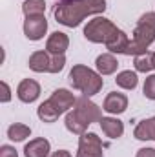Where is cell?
Masks as SVG:
<instances>
[{
	"mask_svg": "<svg viewBox=\"0 0 155 157\" xmlns=\"http://www.w3.org/2000/svg\"><path fill=\"white\" fill-rule=\"evenodd\" d=\"M106 11V0H64L55 6V20L68 28H77L91 15H100Z\"/></svg>",
	"mask_w": 155,
	"mask_h": 157,
	"instance_id": "6da1fadb",
	"label": "cell"
},
{
	"mask_svg": "<svg viewBox=\"0 0 155 157\" xmlns=\"http://www.w3.org/2000/svg\"><path fill=\"white\" fill-rule=\"evenodd\" d=\"M100 119H102L100 108L93 101H89V97L82 95L75 102V110L66 115V128L75 135H82L86 133L91 122H99Z\"/></svg>",
	"mask_w": 155,
	"mask_h": 157,
	"instance_id": "7a4b0ae2",
	"label": "cell"
},
{
	"mask_svg": "<svg viewBox=\"0 0 155 157\" xmlns=\"http://www.w3.org/2000/svg\"><path fill=\"white\" fill-rule=\"evenodd\" d=\"M70 82H71V86L75 90H78L86 97L97 95L102 90V84H104L102 75L99 71H95V70H91V68H88L84 64H77V66L71 68V71H70Z\"/></svg>",
	"mask_w": 155,
	"mask_h": 157,
	"instance_id": "3957f363",
	"label": "cell"
},
{
	"mask_svg": "<svg viewBox=\"0 0 155 157\" xmlns=\"http://www.w3.org/2000/svg\"><path fill=\"white\" fill-rule=\"evenodd\" d=\"M117 31H119V28L112 20H108L104 17H95L93 20H89L86 24L84 37H86V40H89L93 44H108Z\"/></svg>",
	"mask_w": 155,
	"mask_h": 157,
	"instance_id": "277c9868",
	"label": "cell"
},
{
	"mask_svg": "<svg viewBox=\"0 0 155 157\" xmlns=\"http://www.w3.org/2000/svg\"><path fill=\"white\" fill-rule=\"evenodd\" d=\"M133 40L139 42L141 46H144L146 49L153 44L155 40V11H150V13H144L135 29H133Z\"/></svg>",
	"mask_w": 155,
	"mask_h": 157,
	"instance_id": "5b68a950",
	"label": "cell"
},
{
	"mask_svg": "<svg viewBox=\"0 0 155 157\" xmlns=\"http://www.w3.org/2000/svg\"><path fill=\"white\" fill-rule=\"evenodd\" d=\"M77 157H102V141L97 133H82L78 139Z\"/></svg>",
	"mask_w": 155,
	"mask_h": 157,
	"instance_id": "8992f818",
	"label": "cell"
},
{
	"mask_svg": "<svg viewBox=\"0 0 155 157\" xmlns=\"http://www.w3.org/2000/svg\"><path fill=\"white\" fill-rule=\"evenodd\" d=\"M46 31H47V20H46L44 15L26 17V20H24V35L29 40L44 39Z\"/></svg>",
	"mask_w": 155,
	"mask_h": 157,
	"instance_id": "52a82bcc",
	"label": "cell"
},
{
	"mask_svg": "<svg viewBox=\"0 0 155 157\" xmlns=\"http://www.w3.org/2000/svg\"><path fill=\"white\" fill-rule=\"evenodd\" d=\"M49 101H51V104H53L60 113H66L70 108H75V102H77L75 95H73L70 90H66V88H59V90H55V91L51 93Z\"/></svg>",
	"mask_w": 155,
	"mask_h": 157,
	"instance_id": "ba28073f",
	"label": "cell"
},
{
	"mask_svg": "<svg viewBox=\"0 0 155 157\" xmlns=\"http://www.w3.org/2000/svg\"><path fill=\"white\" fill-rule=\"evenodd\" d=\"M39 95H40V84L33 78H24L17 88V97L26 104L35 102L39 99Z\"/></svg>",
	"mask_w": 155,
	"mask_h": 157,
	"instance_id": "9c48e42d",
	"label": "cell"
},
{
	"mask_svg": "<svg viewBox=\"0 0 155 157\" xmlns=\"http://www.w3.org/2000/svg\"><path fill=\"white\" fill-rule=\"evenodd\" d=\"M128 108V97L124 93H119V91H112L108 93V97L104 99V104H102V110L112 113V115H119V113H124Z\"/></svg>",
	"mask_w": 155,
	"mask_h": 157,
	"instance_id": "30bf717a",
	"label": "cell"
},
{
	"mask_svg": "<svg viewBox=\"0 0 155 157\" xmlns=\"http://www.w3.org/2000/svg\"><path fill=\"white\" fill-rule=\"evenodd\" d=\"M70 48V39L66 33L62 31H55L49 35V39L46 42V51L49 55H64L66 49Z\"/></svg>",
	"mask_w": 155,
	"mask_h": 157,
	"instance_id": "8fae6325",
	"label": "cell"
},
{
	"mask_svg": "<svg viewBox=\"0 0 155 157\" xmlns=\"http://www.w3.org/2000/svg\"><path fill=\"white\" fill-rule=\"evenodd\" d=\"M49 150H51L49 141L44 139V137H39V139L29 141L24 146V155L26 157H47L49 155Z\"/></svg>",
	"mask_w": 155,
	"mask_h": 157,
	"instance_id": "7c38bea8",
	"label": "cell"
},
{
	"mask_svg": "<svg viewBox=\"0 0 155 157\" xmlns=\"http://www.w3.org/2000/svg\"><path fill=\"white\" fill-rule=\"evenodd\" d=\"M99 122H100V128H102V132L106 133V137H110V139H119V137H122V133H124V124H122V121H119L117 117H102Z\"/></svg>",
	"mask_w": 155,
	"mask_h": 157,
	"instance_id": "4fadbf2b",
	"label": "cell"
},
{
	"mask_svg": "<svg viewBox=\"0 0 155 157\" xmlns=\"http://www.w3.org/2000/svg\"><path fill=\"white\" fill-rule=\"evenodd\" d=\"M133 135H135V139H139V141H155V117L141 121V122L135 126Z\"/></svg>",
	"mask_w": 155,
	"mask_h": 157,
	"instance_id": "5bb4252c",
	"label": "cell"
},
{
	"mask_svg": "<svg viewBox=\"0 0 155 157\" xmlns=\"http://www.w3.org/2000/svg\"><path fill=\"white\" fill-rule=\"evenodd\" d=\"M49 64H51V55L47 51H35L28 62V66L37 73H44V71L49 73Z\"/></svg>",
	"mask_w": 155,
	"mask_h": 157,
	"instance_id": "9a60e30c",
	"label": "cell"
},
{
	"mask_svg": "<svg viewBox=\"0 0 155 157\" xmlns=\"http://www.w3.org/2000/svg\"><path fill=\"white\" fill-rule=\"evenodd\" d=\"M95 66H97V71L100 75H112V73L117 71L119 62H117V59L113 57V53H102V55L97 57Z\"/></svg>",
	"mask_w": 155,
	"mask_h": 157,
	"instance_id": "2e32d148",
	"label": "cell"
},
{
	"mask_svg": "<svg viewBox=\"0 0 155 157\" xmlns=\"http://www.w3.org/2000/svg\"><path fill=\"white\" fill-rule=\"evenodd\" d=\"M37 115H39V119L44 121V122H55L62 113H60V112L51 104V101L47 99V101H44L39 108H37Z\"/></svg>",
	"mask_w": 155,
	"mask_h": 157,
	"instance_id": "e0dca14e",
	"label": "cell"
},
{
	"mask_svg": "<svg viewBox=\"0 0 155 157\" xmlns=\"http://www.w3.org/2000/svg\"><path fill=\"white\" fill-rule=\"evenodd\" d=\"M128 42H130L128 35H126L122 29H119L115 35H113V39L106 44V48H108V51H110V53H122V55H124Z\"/></svg>",
	"mask_w": 155,
	"mask_h": 157,
	"instance_id": "ac0fdd59",
	"label": "cell"
},
{
	"mask_svg": "<svg viewBox=\"0 0 155 157\" xmlns=\"http://www.w3.org/2000/svg\"><path fill=\"white\" fill-rule=\"evenodd\" d=\"M31 135V128L22 124V122H15L7 128V137L15 143H20V141H26L28 137Z\"/></svg>",
	"mask_w": 155,
	"mask_h": 157,
	"instance_id": "d6986e66",
	"label": "cell"
},
{
	"mask_svg": "<svg viewBox=\"0 0 155 157\" xmlns=\"http://www.w3.org/2000/svg\"><path fill=\"white\" fill-rule=\"evenodd\" d=\"M115 82H117V86L122 88V90H135L137 84H139V78H137V73H135V71L124 70V71H120V73L117 75Z\"/></svg>",
	"mask_w": 155,
	"mask_h": 157,
	"instance_id": "ffe728a7",
	"label": "cell"
},
{
	"mask_svg": "<svg viewBox=\"0 0 155 157\" xmlns=\"http://www.w3.org/2000/svg\"><path fill=\"white\" fill-rule=\"evenodd\" d=\"M133 64H135V70L141 71V73H148V71H152V70H155L153 68V53H142V55H137L135 60H133Z\"/></svg>",
	"mask_w": 155,
	"mask_h": 157,
	"instance_id": "44dd1931",
	"label": "cell"
},
{
	"mask_svg": "<svg viewBox=\"0 0 155 157\" xmlns=\"http://www.w3.org/2000/svg\"><path fill=\"white\" fill-rule=\"evenodd\" d=\"M22 11L26 17H33V15H44L46 11V2L44 0H26L22 6Z\"/></svg>",
	"mask_w": 155,
	"mask_h": 157,
	"instance_id": "7402d4cb",
	"label": "cell"
},
{
	"mask_svg": "<svg viewBox=\"0 0 155 157\" xmlns=\"http://www.w3.org/2000/svg\"><path fill=\"white\" fill-rule=\"evenodd\" d=\"M66 66V57L64 55H51V64H49V73H59Z\"/></svg>",
	"mask_w": 155,
	"mask_h": 157,
	"instance_id": "603a6c76",
	"label": "cell"
},
{
	"mask_svg": "<svg viewBox=\"0 0 155 157\" xmlns=\"http://www.w3.org/2000/svg\"><path fill=\"white\" fill-rule=\"evenodd\" d=\"M144 97L150 99V101H155V75H148L146 80H144Z\"/></svg>",
	"mask_w": 155,
	"mask_h": 157,
	"instance_id": "cb8c5ba5",
	"label": "cell"
},
{
	"mask_svg": "<svg viewBox=\"0 0 155 157\" xmlns=\"http://www.w3.org/2000/svg\"><path fill=\"white\" fill-rule=\"evenodd\" d=\"M0 88H2L0 102H9V101H11V88L7 86V82H0Z\"/></svg>",
	"mask_w": 155,
	"mask_h": 157,
	"instance_id": "d4e9b609",
	"label": "cell"
},
{
	"mask_svg": "<svg viewBox=\"0 0 155 157\" xmlns=\"http://www.w3.org/2000/svg\"><path fill=\"white\" fill-rule=\"evenodd\" d=\"M0 157H18V154L13 146L4 144V146H0Z\"/></svg>",
	"mask_w": 155,
	"mask_h": 157,
	"instance_id": "484cf974",
	"label": "cell"
},
{
	"mask_svg": "<svg viewBox=\"0 0 155 157\" xmlns=\"http://www.w3.org/2000/svg\"><path fill=\"white\" fill-rule=\"evenodd\" d=\"M137 157H155V148H141Z\"/></svg>",
	"mask_w": 155,
	"mask_h": 157,
	"instance_id": "4316f807",
	"label": "cell"
},
{
	"mask_svg": "<svg viewBox=\"0 0 155 157\" xmlns=\"http://www.w3.org/2000/svg\"><path fill=\"white\" fill-rule=\"evenodd\" d=\"M51 157H73L68 150H59V152H55V154H51Z\"/></svg>",
	"mask_w": 155,
	"mask_h": 157,
	"instance_id": "83f0119b",
	"label": "cell"
},
{
	"mask_svg": "<svg viewBox=\"0 0 155 157\" xmlns=\"http://www.w3.org/2000/svg\"><path fill=\"white\" fill-rule=\"evenodd\" d=\"M153 68H155V53H153Z\"/></svg>",
	"mask_w": 155,
	"mask_h": 157,
	"instance_id": "f1b7e54d",
	"label": "cell"
},
{
	"mask_svg": "<svg viewBox=\"0 0 155 157\" xmlns=\"http://www.w3.org/2000/svg\"><path fill=\"white\" fill-rule=\"evenodd\" d=\"M59 2H64V0H59Z\"/></svg>",
	"mask_w": 155,
	"mask_h": 157,
	"instance_id": "f546056e",
	"label": "cell"
}]
</instances>
